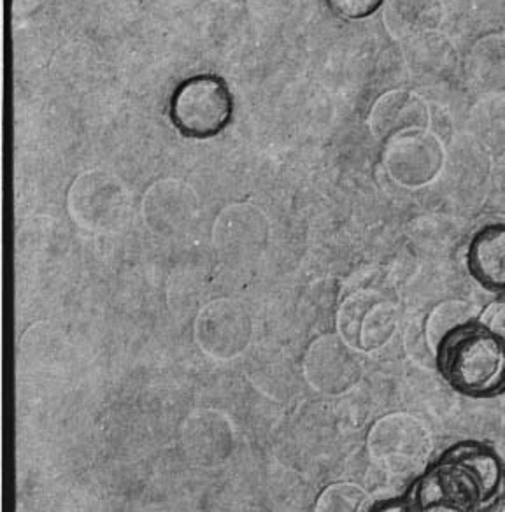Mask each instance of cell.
<instances>
[{"label":"cell","instance_id":"obj_1","mask_svg":"<svg viewBox=\"0 0 505 512\" xmlns=\"http://www.w3.org/2000/svg\"><path fill=\"white\" fill-rule=\"evenodd\" d=\"M434 353L437 369L456 392L474 399L504 392L505 342L479 318L451 328Z\"/></svg>","mask_w":505,"mask_h":512},{"label":"cell","instance_id":"obj_2","mask_svg":"<svg viewBox=\"0 0 505 512\" xmlns=\"http://www.w3.org/2000/svg\"><path fill=\"white\" fill-rule=\"evenodd\" d=\"M71 220L92 234H111L129 220V186L113 172L86 171L72 181L67 193Z\"/></svg>","mask_w":505,"mask_h":512},{"label":"cell","instance_id":"obj_3","mask_svg":"<svg viewBox=\"0 0 505 512\" xmlns=\"http://www.w3.org/2000/svg\"><path fill=\"white\" fill-rule=\"evenodd\" d=\"M234 102L227 85L214 76H195L179 86L171 102V118L185 136L220 134L232 116Z\"/></svg>","mask_w":505,"mask_h":512},{"label":"cell","instance_id":"obj_4","mask_svg":"<svg viewBox=\"0 0 505 512\" xmlns=\"http://www.w3.org/2000/svg\"><path fill=\"white\" fill-rule=\"evenodd\" d=\"M367 449L379 469L392 476H411L425 467L430 439L413 416L390 414L370 428Z\"/></svg>","mask_w":505,"mask_h":512},{"label":"cell","instance_id":"obj_5","mask_svg":"<svg viewBox=\"0 0 505 512\" xmlns=\"http://www.w3.org/2000/svg\"><path fill=\"white\" fill-rule=\"evenodd\" d=\"M255 335V323L248 307L235 299H220L200 307L193 323V337L204 355L230 362L248 351Z\"/></svg>","mask_w":505,"mask_h":512},{"label":"cell","instance_id":"obj_6","mask_svg":"<svg viewBox=\"0 0 505 512\" xmlns=\"http://www.w3.org/2000/svg\"><path fill=\"white\" fill-rule=\"evenodd\" d=\"M211 239L228 264H251L269 248L271 220L251 202L230 204L214 220Z\"/></svg>","mask_w":505,"mask_h":512},{"label":"cell","instance_id":"obj_7","mask_svg":"<svg viewBox=\"0 0 505 512\" xmlns=\"http://www.w3.org/2000/svg\"><path fill=\"white\" fill-rule=\"evenodd\" d=\"M181 449L199 469H216L235 449L234 423L218 409H197L181 425Z\"/></svg>","mask_w":505,"mask_h":512},{"label":"cell","instance_id":"obj_8","mask_svg":"<svg viewBox=\"0 0 505 512\" xmlns=\"http://www.w3.org/2000/svg\"><path fill=\"white\" fill-rule=\"evenodd\" d=\"M200 213L199 193L176 178L160 179L146 190L141 218L150 232L164 237L183 234Z\"/></svg>","mask_w":505,"mask_h":512},{"label":"cell","instance_id":"obj_9","mask_svg":"<svg viewBox=\"0 0 505 512\" xmlns=\"http://www.w3.org/2000/svg\"><path fill=\"white\" fill-rule=\"evenodd\" d=\"M416 502L421 512H470L481 502V495L469 472L442 456L441 462L421 477Z\"/></svg>","mask_w":505,"mask_h":512},{"label":"cell","instance_id":"obj_10","mask_svg":"<svg viewBox=\"0 0 505 512\" xmlns=\"http://www.w3.org/2000/svg\"><path fill=\"white\" fill-rule=\"evenodd\" d=\"M304 376L314 390L325 395H341L358 383L362 367L341 339L321 337L307 349Z\"/></svg>","mask_w":505,"mask_h":512},{"label":"cell","instance_id":"obj_11","mask_svg":"<svg viewBox=\"0 0 505 512\" xmlns=\"http://www.w3.org/2000/svg\"><path fill=\"white\" fill-rule=\"evenodd\" d=\"M465 260L479 286L490 292H505V223H491L476 232Z\"/></svg>","mask_w":505,"mask_h":512},{"label":"cell","instance_id":"obj_12","mask_svg":"<svg viewBox=\"0 0 505 512\" xmlns=\"http://www.w3.org/2000/svg\"><path fill=\"white\" fill-rule=\"evenodd\" d=\"M441 0H386L383 23L388 34L397 39H416L434 32L442 22Z\"/></svg>","mask_w":505,"mask_h":512},{"label":"cell","instance_id":"obj_13","mask_svg":"<svg viewBox=\"0 0 505 512\" xmlns=\"http://www.w3.org/2000/svg\"><path fill=\"white\" fill-rule=\"evenodd\" d=\"M355 306L362 311L356 313L353 307H346V311L341 314V327L344 339L363 351L379 348L383 346L388 337L392 334V323L390 316L385 313V307L374 306L367 299L353 300Z\"/></svg>","mask_w":505,"mask_h":512},{"label":"cell","instance_id":"obj_14","mask_svg":"<svg viewBox=\"0 0 505 512\" xmlns=\"http://www.w3.org/2000/svg\"><path fill=\"white\" fill-rule=\"evenodd\" d=\"M425 123V106L413 93L390 92L377 100L370 113V130L372 134L390 137L399 134L404 128L416 127Z\"/></svg>","mask_w":505,"mask_h":512},{"label":"cell","instance_id":"obj_15","mask_svg":"<svg viewBox=\"0 0 505 512\" xmlns=\"http://www.w3.org/2000/svg\"><path fill=\"white\" fill-rule=\"evenodd\" d=\"M444 456L469 472L479 488L481 502L490 500L497 493L502 481V465L490 448L477 442H462L446 451Z\"/></svg>","mask_w":505,"mask_h":512},{"label":"cell","instance_id":"obj_16","mask_svg":"<svg viewBox=\"0 0 505 512\" xmlns=\"http://www.w3.org/2000/svg\"><path fill=\"white\" fill-rule=\"evenodd\" d=\"M439 143L423 134H409L393 139L386 148L385 160L388 169L397 178H409L418 174L416 165L439 162Z\"/></svg>","mask_w":505,"mask_h":512},{"label":"cell","instance_id":"obj_17","mask_svg":"<svg viewBox=\"0 0 505 512\" xmlns=\"http://www.w3.org/2000/svg\"><path fill=\"white\" fill-rule=\"evenodd\" d=\"M314 512H374L369 491L356 483H334L321 491Z\"/></svg>","mask_w":505,"mask_h":512},{"label":"cell","instance_id":"obj_18","mask_svg":"<svg viewBox=\"0 0 505 512\" xmlns=\"http://www.w3.org/2000/svg\"><path fill=\"white\" fill-rule=\"evenodd\" d=\"M470 64L481 81L505 83V34L479 39L470 53Z\"/></svg>","mask_w":505,"mask_h":512},{"label":"cell","instance_id":"obj_19","mask_svg":"<svg viewBox=\"0 0 505 512\" xmlns=\"http://www.w3.org/2000/svg\"><path fill=\"white\" fill-rule=\"evenodd\" d=\"M327 2L335 15L342 16L346 20H362L374 15L383 4V0H327Z\"/></svg>","mask_w":505,"mask_h":512},{"label":"cell","instance_id":"obj_20","mask_svg":"<svg viewBox=\"0 0 505 512\" xmlns=\"http://www.w3.org/2000/svg\"><path fill=\"white\" fill-rule=\"evenodd\" d=\"M479 320L505 342V299L495 300L493 304L486 307L483 314L479 316Z\"/></svg>","mask_w":505,"mask_h":512},{"label":"cell","instance_id":"obj_21","mask_svg":"<svg viewBox=\"0 0 505 512\" xmlns=\"http://www.w3.org/2000/svg\"><path fill=\"white\" fill-rule=\"evenodd\" d=\"M477 13L484 20L490 22H502L505 20V0H472Z\"/></svg>","mask_w":505,"mask_h":512},{"label":"cell","instance_id":"obj_22","mask_svg":"<svg viewBox=\"0 0 505 512\" xmlns=\"http://www.w3.org/2000/svg\"><path fill=\"white\" fill-rule=\"evenodd\" d=\"M374 512H414L406 502H400V500H392V502H386L374 509Z\"/></svg>","mask_w":505,"mask_h":512},{"label":"cell","instance_id":"obj_23","mask_svg":"<svg viewBox=\"0 0 505 512\" xmlns=\"http://www.w3.org/2000/svg\"><path fill=\"white\" fill-rule=\"evenodd\" d=\"M497 512H505V497L500 504H498Z\"/></svg>","mask_w":505,"mask_h":512}]
</instances>
